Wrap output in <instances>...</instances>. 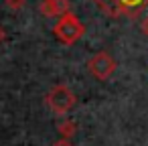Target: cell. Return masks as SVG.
I'll return each instance as SVG.
<instances>
[{"label":"cell","instance_id":"5","mask_svg":"<svg viewBox=\"0 0 148 146\" xmlns=\"http://www.w3.org/2000/svg\"><path fill=\"white\" fill-rule=\"evenodd\" d=\"M39 10L45 16H61L69 12V0H43Z\"/></svg>","mask_w":148,"mask_h":146},{"label":"cell","instance_id":"2","mask_svg":"<svg viewBox=\"0 0 148 146\" xmlns=\"http://www.w3.org/2000/svg\"><path fill=\"white\" fill-rule=\"evenodd\" d=\"M53 35L63 45H75L85 35V25L77 19V14H73L69 10V12H65L57 19V23L53 27Z\"/></svg>","mask_w":148,"mask_h":146},{"label":"cell","instance_id":"9","mask_svg":"<svg viewBox=\"0 0 148 146\" xmlns=\"http://www.w3.org/2000/svg\"><path fill=\"white\" fill-rule=\"evenodd\" d=\"M4 39V33H2V29H0V41H2Z\"/></svg>","mask_w":148,"mask_h":146},{"label":"cell","instance_id":"7","mask_svg":"<svg viewBox=\"0 0 148 146\" xmlns=\"http://www.w3.org/2000/svg\"><path fill=\"white\" fill-rule=\"evenodd\" d=\"M23 4H25V0H6V6H8V8H12V10L23 8Z\"/></svg>","mask_w":148,"mask_h":146},{"label":"cell","instance_id":"1","mask_svg":"<svg viewBox=\"0 0 148 146\" xmlns=\"http://www.w3.org/2000/svg\"><path fill=\"white\" fill-rule=\"evenodd\" d=\"M95 6L110 19L122 16H138L144 8H148V0H93Z\"/></svg>","mask_w":148,"mask_h":146},{"label":"cell","instance_id":"6","mask_svg":"<svg viewBox=\"0 0 148 146\" xmlns=\"http://www.w3.org/2000/svg\"><path fill=\"white\" fill-rule=\"evenodd\" d=\"M59 132L63 138H71L77 132V126H75V122H63V124H59Z\"/></svg>","mask_w":148,"mask_h":146},{"label":"cell","instance_id":"3","mask_svg":"<svg viewBox=\"0 0 148 146\" xmlns=\"http://www.w3.org/2000/svg\"><path fill=\"white\" fill-rule=\"evenodd\" d=\"M45 101H47V106H49V110H51L53 114L65 116V114H69V112L75 108L77 97H75V93L69 89V85H65V83H55V85L47 91Z\"/></svg>","mask_w":148,"mask_h":146},{"label":"cell","instance_id":"4","mask_svg":"<svg viewBox=\"0 0 148 146\" xmlns=\"http://www.w3.org/2000/svg\"><path fill=\"white\" fill-rule=\"evenodd\" d=\"M116 59L108 53V51H99V53H95L93 57H89V61H87V71L95 77V79H99V81H106V79H110L112 75H114V71H116Z\"/></svg>","mask_w":148,"mask_h":146},{"label":"cell","instance_id":"8","mask_svg":"<svg viewBox=\"0 0 148 146\" xmlns=\"http://www.w3.org/2000/svg\"><path fill=\"white\" fill-rule=\"evenodd\" d=\"M53 146H71V142H69V138H63L61 136V140H57Z\"/></svg>","mask_w":148,"mask_h":146}]
</instances>
